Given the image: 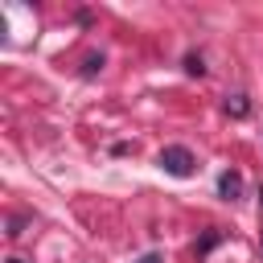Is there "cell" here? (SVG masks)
<instances>
[{
    "mask_svg": "<svg viewBox=\"0 0 263 263\" xmlns=\"http://www.w3.org/2000/svg\"><path fill=\"white\" fill-rule=\"evenodd\" d=\"M185 70L201 78V74H205V62H201V53H189V58H185Z\"/></svg>",
    "mask_w": 263,
    "mask_h": 263,
    "instance_id": "obj_4",
    "label": "cell"
},
{
    "mask_svg": "<svg viewBox=\"0 0 263 263\" xmlns=\"http://www.w3.org/2000/svg\"><path fill=\"white\" fill-rule=\"evenodd\" d=\"M222 111H226V115H234V119H242V115L251 111V103H247V95H226Z\"/></svg>",
    "mask_w": 263,
    "mask_h": 263,
    "instance_id": "obj_3",
    "label": "cell"
},
{
    "mask_svg": "<svg viewBox=\"0 0 263 263\" xmlns=\"http://www.w3.org/2000/svg\"><path fill=\"white\" fill-rule=\"evenodd\" d=\"M193 152L189 148H181V144H168V148H160V168L168 173V177H189L193 173Z\"/></svg>",
    "mask_w": 263,
    "mask_h": 263,
    "instance_id": "obj_1",
    "label": "cell"
},
{
    "mask_svg": "<svg viewBox=\"0 0 263 263\" xmlns=\"http://www.w3.org/2000/svg\"><path fill=\"white\" fill-rule=\"evenodd\" d=\"M218 238H222V234H218V230H210V234H205V238L197 242V255H205L210 247H218Z\"/></svg>",
    "mask_w": 263,
    "mask_h": 263,
    "instance_id": "obj_6",
    "label": "cell"
},
{
    "mask_svg": "<svg viewBox=\"0 0 263 263\" xmlns=\"http://www.w3.org/2000/svg\"><path fill=\"white\" fill-rule=\"evenodd\" d=\"M8 263H25V259H8Z\"/></svg>",
    "mask_w": 263,
    "mask_h": 263,
    "instance_id": "obj_9",
    "label": "cell"
},
{
    "mask_svg": "<svg viewBox=\"0 0 263 263\" xmlns=\"http://www.w3.org/2000/svg\"><path fill=\"white\" fill-rule=\"evenodd\" d=\"M238 193H242V173H238V168H226V173L218 177V197H222V201H234Z\"/></svg>",
    "mask_w": 263,
    "mask_h": 263,
    "instance_id": "obj_2",
    "label": "cell"
},
{
    "mask_svg": "<svg viewBox=\"0 0 263 263\" xmlns=\"http://www.w3.org/2000/svg\"><path fill=\"white\" fill-rule=\"evenodd\" d=\"M99 70H103V53H90V58H86V66H82V74L90 78V74H99Z\"/></svg>",
    "mask_w": 263,
    "mask_h": 263,
    "instance_id": "obj_5",
    "label": "cell"
},
{
    "mask_svg": "<svg viewBox=\"0 0 263 263\" xmlns=\"http://www.w3.org/2000/svg\"><path fill=\"white\" fill-rule=\"evenodd\" d=\"M136 263H160V255H156V251H148V255H140Z\"/></svg>",
    "mask_w": 263,
    "mask_h": 263,
    "instance_id": "obj_7",
    "label": "cell"
},
{
    "mask_svg": "<svg viewBox=\"0 0 263 263\" xmlns=\"http://www.w3.org/2000/svg\"><path fill=\"white\" fill-rule=\"evenodd\" d=\"M259 247H263V234H259Z\"/></svg>",
    "mask_w": 263,
    "mask_h": 263,
    "instance_id": "obj_10",
    "label": "cell"
},
{
    "mask_svg": "<svg viewBox=\"0 0 263 263\" xmlns=\"http://www.w3.org/2000/svg\"><path fill=\"white\" fill-rule=\"evenodd\" d=\"M259 210H263V189H259Z\"/></svg>",
    "mask_w": 263,
    "mask_h": 263,
    "instance_id": "obj_8",
    "label": "cell"
}]
</instances>
